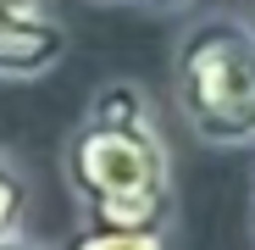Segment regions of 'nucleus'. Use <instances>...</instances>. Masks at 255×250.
<instances>
[{"instance_id": "obj_2", "label": "nucleus", "mask_w": 255, "mask_h": 250, "mask_svg": "<svg viewBox=\"0 0 255 250\" xmlns=\"http://www.w3.org/2000/svg\"><path fill=\"white\" fill-rule=\"evenodd\" d=\"M172 106L183 128L211 150L255 145V22L205 11L172 45Z\"/></svg>"}, {"instance_id": "obj_3", "label": "nucleus", "mask_w": 255, "mask_h": 250, "mask_svg": "<svg viewBox=\"0 0 255 250\" xmlns=\"http://www.w3.org/2000/svg\"><path fill=\"white\" fill-rule=\"evenodd\" d=\"M67 56V28L45 0H0V78L33 83L56 72Z\"/></svg>"}, {"instance_id": "obj_4", "label": "nucleus", "mask_w": 255, "mask_h": 250, "mask_svg": "<svg viewBox=\"0 0 255 250\" xmlns=\"http://www.w3.org/2000/svg\"><path fill=\"white\" fill-rule=\"evenodd\" d=\"M22 217H28V173L0 150V239L22 234Z\"/></svg>"}, {"instance_id": "obj_5", "label": "nucleus", "mask_w": 255, "mask_h": 250, "mask_svg": "<svg viewBox=\"0 0 255 250\" xmlns=\"http://www.w3.org/2000/svg\"><path fill=\"white\" fill-rule=\"evenodd\" d=\"M61 250H172V245H166V234H111V228L83 223Z\"/></svg>"}, {"instance_id": "obj_7", "label": "nucleus", "mask_w": 255, "mask_h": 250, "mask_svg": "<svg viewBox=\"0 0 255 250\" xmlns=\"http://www.w3.org/2000/svg\"><path fill=\"white\" fill-rule=\"evenodd\" d=\"M122 6H139V11H172V6H183V0H122Z\"/></svg>"}, {"instance_id": "obj_6", "label": "nucleus", "mask_w": 255, "mask_h": 250, "mask_svg": "<svg viewBox=\"0 0 255 250\" xmlns=\"http://www.w3.org/2000/svg\"><path fill=\"white\" fill-rule=\"evenodd\" d=\"M0 250H50V245H39V239H28V234H11V239H0Z\"/></svg>"}, {"instance_id": "obj_1", "label": "nucleus", "mask_w": 255, "mask_h": 250, "mask_svg": "<svg viewBox=\"0 0 255 250\" xmlns=\"http://www.w3.org/2000/svg\"><path fill=\"white\" fill-rule=\"evenodd\" d=\"M61 184L83 206L89 228L111 234H166L172 228V150L155 128L144 83L106 78L89 95L83 122L61 139Z\"/></svg>"}]
</instances>
